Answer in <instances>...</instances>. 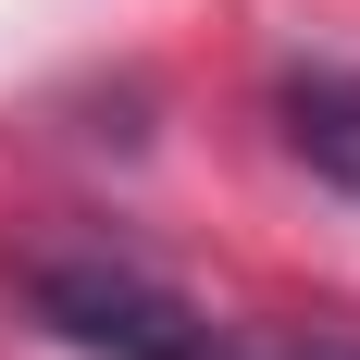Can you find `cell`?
<instances>
[{
	"instance_id": "1",
	"label": "cell",
	"mask_w": 360,
	"mask_h": 360,
	"mask_svg": "<svg viewBox=\"0 0 360 360\" xmlns=\"http://www.w3.org/2000/svg\"><path fill=\"white\" fill-rule=\"evenodd\" d=\"M25 311H37V335H63L75 360H212V311L174 298L162 274H137V261H112V249L25 261Z\"/></svg>"
},
{
	"instance_id": "2",
	"label": "cell",
	"mask_w": 360,
	"mask_h": 360,
	"mask_svg": "<svg viewBox=\"0 0 360 360\" xmlns=\"http://www.w3.org/2000/svg\"><path fill=\"white\" fill-rule=\"evenodd\" d=\"M274 137L311 186L360 199V63H286L274 75Z\"/></svg>"
},
{
	"instance_id": "3",
	"label": "cell",
	"mask_w": 360,
	"mask_h": 360,
	"mask_svg": "<svg viewBox=\"0 0 360 360\" xmlns=\"http://www.w3.org/2000/svg\"><path fill=\"white\" fill-rule=\"evenodd\" d=\"M212 360H360L335 323H212Z\"/></svg>"
}]
</instances>
